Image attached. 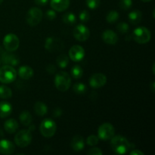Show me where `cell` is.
Masks as SVG:
<instances>
[{
  "mask_svg": "<svg viewBox=\"0 0 155 155\" xmlns=\"http://www.w3.org/2000/svg\"><path fill=\"white\" fill-rule=\"evenodd\" d=\"M83 75V68L79 65H74L71 69V76L74 79H80Z\"/></svg>",
  "mask_w": 155,
  "mask_h": 155,
  "instance_id": "obj_29",
  "label": "cell"
},
{
  "mask_svg": "<svg viewBox=\"0 0 155 155\" xmlns=\"http://www.w3.org/2000/svg\"><path fill=\"white\" fill-rule=\"evenodd\" d=\"M19 119L23 125L25 126V127H29L31 124L32 120H33V117L30 114V112L27 111V110H24L21 113Z\"/></svg>",
  "mask_w": 155,
  "mask_h": 155,
  "instance_id": "obj_24",
  "label": "cell"
},
{
  "mask_svg": "<svg viewBox=\"0 0 155 155\" xmlns=\"http://www.w3.org/2000/svg\"><path fill=\"white\" fill-rule=\"evenodd\" d=\"M133 38L138 43L145 44L151 40V31L145 27H139L133 31Z\"/></svg>",
  "mask_w": 155,
  "mask_h": 155,
  "instance_id": "obj_6",
  "label": "cell"
},
{
  "mask_svg": "<svg viewBox=\"0 0 155 155\" xmlns=\"http://www.w3.org/2000/svg\"><path fill=\"white\" fill-rule=\"evenodd\" d=\"M40 133L44 137L51 138L55 134L57 130V125L53 120L50 118L43 120L39 127Z\"/></svg>",
  "mask_w": 155,
  "mask_h": 155,
  "instance_id": "obj_4",
  "label": "cell"
},
{
  "mask_svg": "<svg viewBox=\"0 0 155 155\" xmlns=\"http://www.w3.org/2000/svg\"><path fill=\"white\" fill-rule=\"evenodd\" d=\"M73 34L77 40L80 41V42H84L89 39V36H90V31L85 25L79 24L74 29Z\"/></svg>",
  "mask_w": 155,
  "mask_h": 155,
  "instance_id": "obj_11",
  "label": "cell"
},
{
  "mask_svg": "<svg viewBox=\"0 0 155 155\" xmlns=\"http://www.w3.org/2000/svg\"><path fill=\"white\" fill-rule=\"evenodd\" d=\"M42 16H43V14H42V10H40V8L33 7L27 12L26 20H27V22L29 25L31 26V27H34V26L38 25L41 22Z\"/></svg>",
  "mask_w": 155,
  "mask_h": 155,
  "instance_id": "obj_7",
  "label": "cell"
},
{
  "mask_svg": "<svg viewBox=\"0 0 155 155\" xmlns=\"http://www.w3.org/2000/svg\"><path fill=\"white\" fill-rule=\"evenodd\" d=\"M100 4H101V0H86V5L92 10L98 8Z\"/></svg>",
  "mask_w": 155,
  "mask_h": 155,
  "instance_id": "obj_33",
  "label": "cell"
},
{
  "mask_svg": "<svg viewBox=\"0 0 155 155\" xmlns=\"http://www.w3.org/2000/svg\"><path fill=\"white\" fill-rule=\"evenodd\" d=\"M89 18H90V15L88 11L83 10L80 12V20L81 21V22L83 23H86L89 21Z\"/></svg>",
  "mask_w": 155,
  "mask_h": 155,
  "instance_id": "obj_35",
  "label": "cell"
},
{
  "mask_svg": "<svg viewBox=\"0 0 155 155\" xmlns=\"http://www.w3.org/2000/svg\"><path fill=\"white\" fill-rule=\"evenodd\" d=\"M102 39L106 44L115 45L118 42V36L113 30H107L102 33Z\"/></svg>",
  "mask_w": 155,
  "mask_h": 155,
  "instance_id": "obj_17",
  "label": "cell"
},
{
  "mask_svg": "<svg viewBox=\"0 0 155 155\" xmlns=\"http://www.w3.org/2000/svg\"><path fill=\"white\" fill-rule=\"evenodd\" d=\"M141 1L144 2H150V1H151V0H141Z\"/></svg>",
  "mask_w": 155,
  "mask_h": 155,
  "instance_id": "obj_43",
  "label": "cell"
},
{
  "mask_svg": "<svg viewBox=\"0 0 155 155\" xmlns=\"http://www.w3.org/2000/svg\"><path fill=\"white\" fill-rule=\"evenodd\" d=\"M98 141H99V138L98 136H95V135H91L86 139V143L90 146H95L98 143Z\"/></svg>",
  "mask_w": 155,
  "mask_h": 155,
  "instance_id": "obj_34",
  "label": "cell"
},
{
  "mask_svg": "<svg viewBox=\"0 0 155 155\" xmlns=\"http://www.w3.org/2000/svg\"><path fill=\"white\" fill-rule=\"evenodd\" d=\"M110 147L116 154H127L132 148V144L123 136H114L110 141Z\"/></svg>",
  "mask_w": 155,
  "mask_h": 155,
  "instance_id": "obj_1",
  "label": "cell"
},
{
  "mask_svg": "<svg viewBox=\"0 0 155 155\" xmlns=\"http://www.w3.org/2000/svg\"><path fill=\"white\" fill-rule=\"evenodd\" d=\"M86 86L83 83H76L73 86V90L77 95H83V94L86 93Z\"/></svg>",
  "mask_w": 155,
  "mask_h": 155,
  "instance_id": "obj_30",
  "label": "cell"
},
{
  "mask_svg": "<svg viewBox=\"0 0 155 155\" xmlns=\"http://www.w3.org/2000/svg\"><path fill=\"white\" fill-rule=\"evenodd\" d=\"M132 5H133V0H120L119 6L122 10H129Z\"/></svg>",
  "mask_w": 155,
  "mask_h": 155,
  "instance_id": "obj_31",
  "label": "cell"
},
{
  "mask_svg": "<svg viewBox=\"0 0 155 155\" xmlns=\"http://www.w3.org/2000/svg\"><path fill=\"white\" fill-rule=\"evenodd\" d=\"M2 2H3V0H0V5H1L2 3Z\"/></svg>",
  "mask_w": 155,
  "mask_h": 155,
  "instance_id": "obj_45",
  "label": "cell"
},
{
  "mask_svg": "<svg viewBox=\"0 0 155 155\" xmlns=\"http://www.w3.org/2000/svg\"><path fill=\"white\" fill-rule=\"evenodd\" d=\"M62 20H63L64 24L72 25V24H74L76 23L77 18H76V15L74 13H72V12H68V13L64 14L63 15Z\"/></svg>",
  "mask_w": 155,
  "mask_h": 155,
  "instance_id": "obj_26",
  "label": "cell"
},
{
  "mask_svg": "<svg viewBox=\"0 0 155 155\" xmlns=\"http://www.w3.org/2000/svg\"><path fill=\"white\" fill-rule=\"evenodd\" d=\"M3 51V49H2V48L1 46H0V54H1V53Z\"/></svg>",
  "mask_w": 155,
  "mask_h": 155,
  "instance_id": "obj_44",
  "label": "cell"
},
{
  "mask_svg": "<svg viewBox=\"0 0 155 155\" xmlns=\"http://www.w3.org/2000/svg\"><path fill=\"white\" fill-rule=\"evenodd\" d=\"M50 5L56 12H64L69 7L70 0H51Z\"/></svg>",
  "mask_w": 155,
  "mask_h": 155,
  "instance_id": "obj_16",
  "label": "cell"
},
{
  "mask_svg": "<svg viewBox=\"0 0 155 155\" xmlns=\"http://www.w3.org/2000/svg\"><path fill=\"white\" fill-rule=\"evenodd\" d=\"M17 72L11 65L5 64L0 68V82L4 84H8L16 80Z\"/></svg>",
  "mask_w": 155,
  "mask_h": 155,
  "instance_id": "obj_3",
  "label": "cell"
},
{
  "mask_svg": "<svg viewBox=\"0 0 155 155\" xmlns=\"http://www.w3.org/2000/svg\"><path fill=\"white\" fill-rule=\"evenodd\" d=\"M130 155H144V153L139 150L135 149L130 152Z\"/></svg>",
  "mask_w": 155,
  "mask_h": 155,
  "instance_id": "obj_40",
  "label": "cell"
},
{
  "mask_svg": "<svg viewBox=\"0 0 155 155\" xmlns=\"http://www.w3.org/2000/svg\"><path fill=\"white\" fill-rule=\"evenodd\" d=\"M85 56V50L81 45H75L69 50V58L75 62H79L83 59Z\"/></svg>",
  "mask_w": 155,
  "mask_h": 155,
  "instance_id": "obj_12",
  "label": "cell"
},
{
  "mask_svg": "<svg viewBox=\"0 0 155 155\" xmlns=\"http://www.w3.org/2000/svg\"><path fill=\"white\" fill-rule=\"evenodd\" d=\"M45 16L50 21H52L56 18V13L54 10H48L45 13Z\"/></svg>",
  "mask_w": 155,
  "mask_h": 155,
  "instance_id": "obj_37",
  "label": "cell"
},
{
  "mask_svg": "<svg viewBox=\"0 0 155 155\" xmlns=\"http://www.w3.org/2000/svg\"><path fill=\"white\" fill-rule=\"evenodd\" d=\"M20 40L18 36L14 33H8L3 39V45L6 51L13 52L18 48Z\"/></svg>",
  "mask_w": 155,
  "mask_h": 155,
  "instance_id": "obj_8",
  "label": "cell"
},
{
  "mask_svg": "<svg viewBox=\"0 0 155 155\" xmlns=\"http://www.w3.org/2000/svg\"><path fill=\"white\" fill-rule=\"evenodd\" d=\"M48 0H34L35 3H36L37 5H40V6H44L48 3Z\"/></svg>",
  "mask_w": 155,
  "mask_h": 155,
  "instance_id": "obj_39",
  "label": "cell"
},
{
  "mask_svg": "<svg viewBox=\"0 0 155 155\" xmlns=\"http://www.w3.org/2000/svg\"><path fill=\"white\" fill-rule=\"evenodd\" d=\"M45 48L49 52H57L64 48V42L56 37H48L45 40Z\"/></svg>",
  "mask_w": 155,
  "mask_h": 155,
  "instance_id": "obj_10",
  "label": "cell"
},
{
  "mask_svg": "<svg viewBox=\"0 0 155 155\" xmlns=\"http://www.w3.org/2000/svg\"><path fill=\"white\" fill-rule=\"evenodd\" d=\"M58 66L61 68H64L68 66L69 63V58L65 54H61L58 56L57 60H56Z\"/></svg>",
  "mask_w": 155,
  "mask_h": 155,
  "instance_id": "obj_25",
  "label": "cell"
},
{
  "mask_svg": "<svg viewBox=\"0 0 155 155\" xmlns=\"http://www.w3.org/2000/svg\"><path fill=\"white\" fill-rule=\"evenodd\" d=\"M120 18V14L117 11L112 10L109 12V13L107 15L106 20L109 24H114L115 22L118 21Z\"/></svg>",
  "mask_w": 155,
  "mask_h": 155,
  "instance_id": "obj_28",
  "label": "cell"
},
{
  "mask_svg": "<svg viewBox=\"0 0 155 155\" xmlns=\"http://www.w3.org/2000/svg\"><path fill=\"white\" fill-rule=\"evenodd\" d=\"M107 83V77L103 74H95L89 79V85L94 89H98Z\"/></svg>",
  "mask_w": 155,
  "mask_h": 155,
  "instance_id": "obj_13",
  "label": "cell"
},
{
  "mask_svg": "<svg viewBox=\"0 0 155 155\" xmlns=\"http://www.w3.org/2000/svg\"><path fill=\"white\" fill-rule=\"evenodd\" d=\"M71 84V78L69 74L64 71L58 73L54 78V85L60 92H66L69 89Z\"/></svg>",
  "mask_w": 155,
  "mask_h": 155,
  "instance_id": "obj_2",
  "label": "cell"
},
{
  "mask_svg": "<svg viewBox=\"0 0 155 155\" xmlns=\"http://www.w3.org/2000/svg\"><path fill=\"white\" fill-rule=\"evenodd\" d=\"M129 21L131 24H139L141 22L142 19V12L139 10H134V11H132L130 14H129Z\"/></svg>",
  "mask_w": 155,
  "mask_h": 155,
  "instance_id": "obj_22",
  "label": "cell"
},
{
  "mask_svg": "<svg viewBox=\"0 0 155 155\" xmlns=\"http://www.w3.org/2000/svg\"><path fill=\"white\" fill-rule=\"evenodd\" d=\"M12 96V91L6 86H0V98L2 99H8Z\"/></svg>",
  "mask_w": 155,
  "mask_h": 155,
  "instance_id": "obj_27",
  "label": "cell"
},
{
  "mask_svg": "<svg viewBox=\"0 0 155 155\" xmlns=\"http://www.w3.org/2000/svg\"><path fill=\"white\" fill-rule=\"evenodd\" d=\"M33 139L31 132L29 130H23L18 132L15 136V143L20 148H26L30 145Z\"/></svg>",
  "mask_w": 155,
  "mask_h": 155,
  "instance_id": "obj_5",
  "label": "cell"
},
{
  "mask_svg": "<svg viewBox=\"0 0 155 155\" xmlns=\"http://www.w3.org/2000/svg\"><path fill=\"white\" fill-rule=\"evenodd\" d=\"M12 106L8 101L0 102V118H6L12 114Z\"/></svg>",
  "mask_w": 155,
  "mask_h": 155,
  "instance_id": "obj_19",
  "label": "cell"
},
{
  "mask_svg": "<svg viewBox=\"0 0 155 155\" xmlns=\"http://www.w3.org/2000/svg\"><path fill=\"white\" fill-rule=\"evenodd\" d=\"M62 111L60 108H57L54 112V117H59L61 114Z\"/></svg>",
  "mask_w": 155,
  "mask_h": 155,
  "instance_id": "obj_41",
  "label": "cell"
},
{
  "mask_svg": "<svg viewBox=\"0 0 155 155\" xmlns=\"http://www.w3.org/2000/svg\"><path fill=\"white\" fill-rule=\"evenodd\" d=\"M71 146L72 149L75 151H80L84 148L85 142L83 137L81 136H75L72 139L71 142Z\"/></svg>",
  "mask_w": 155,
  "mask_h": 155,
  "instance_id": "obj_18",
  "label": "cell"
},
{
  "mask_svg": "<svg viewBox=\"0 0 155 155\" xmlns=\"http://www.w3.org/2000/svg\"><path fill=\"white\" fill-rule=\"evenodd\" d=\"M56 68L53 64H48V66L46 67V71L50 74H52L55 72Z\"/></svg>",
  "mask_w": 155,
  "mask_h": 155,
  "instance_id": "obj_38",
  "label": "cell"
},
{
  "mask_svg": "<svg viewBox=\"0 0 155 155\" xmlns=\"http://www.w3.org/2000/svg\"><path fill=\"white\" fill-rule=\"evenodd\" d=\"M18 127H19V125H18V121L13 118L7 120L4 124V128L5 131L8 133H11V134L15 133L18 129Z\"/></svg>",
  "mask_w": 155,
  "mask_h": 155,
  "instance_id": "obj_21",
  "label": "cell"
},
{
  "mask_svg": "<svg viewBox=\"0 0 155 155\" xmlns=\"http://www.w3.org/2000/svg\"><path fill=\"white\" fill-rule=\"evenodd\" d=\"M87 154L89 155H102L103 152L100 148H92L87 151Z\"/></svg>",
  "mask_w": 155,
  "mask_h": 155,
  "instance_id": "obj_36",
  "label": "cell"
},
{
  "mask_svg": "<svg viewBox=\"0 0 155 155\" xmlns=\"http://www.w3.org/2000/svg\"><path fill=\"white\" fill-rule=\"evenodd\" d=\"M1 59L5 64L11 65V66H17L20 63V60L18 56L12 54L11 51H3L1 53Z\"/></svg>",
  "mask_w": 155,
  "mask_h": 155,
  "instance_id": "obj_14",
  "label": "cell"
},
{
  "mask_svg": "<svg viewBox=\"0 0 155 155\" xmlns=\"http://www.w3.org/2000/svg\"><path fill=\"white\" fill-rule=\"evenodd\" d=\"M15 145L11 141L7 139H2L0 141V153L2 154H12L15 151Z\"/></svg>",
  "mask_w": 155,
  "mask_h": 155,
  "instance_id": "obj_15",
  "label": "cell"
},
{
  "mask_svg": "<svg viewBox=\"0 0 155 155\" xmlns=\"http://www.w3.org/2000/svg\"><path fill=\"white\" fill-rule=\"evenodd\" d=\"M34 111L38 116L42 117L47 114L48 107H47L46 104H44L42 101H37L34 105Z\"/></svg>",
  "mask_w": 155,
  "mask_h": 155,
  "instance_id": "obj_23",
  "label": "cell"
},
{
  "mask_svg": "<svg viewBox=\"0 0 155 155\" xmlns=\"http://www.w3.org/2000/svg\"><path fill=\"white\" fill-rule=\"evenodd\" d=\"M117 30L122 34H125L130 30V27L128 24L125 22H120L117 24Z\"/></svg>",
  "mask_w": 155,
  "mask_h": 155,
  "instance_id": "obj_32",
  "label": "cell"
},
{
  "mask_svg": "<svg viewBox=\"0 0 155 155\" xmlns=\"http://www.w3.org/2000/svg\"><path fill=\"white\" fill-rule=\"evenodd\" d=\"M0 63H1V61H0Z\"/></svg>",
  "mask_w": 155,
  "mask_h": 155,
  "instance_id": "obj_46",
  "label": "cell"
},
{
  "mask_svg": "<svg viewBox=\"0 0 155 155\" xmlns=\"http://www.w3.org/2000/svg\"><path fill=\"white\" fill-rule=\"evenodd\" d=\"M114 127L110 123H104L101 124L98 130V137L104 141L110 140L114 136Z\"/></svg>",
  "mask_w": 155,
  "mask_h": 155,
  "instance_id": "obj_9",
  "label": "cell"
},
{
  "mask_svg": "<svg viewBox=\"0 0 155 155\" xmlns=\"http://www.w3.org/2000/svg\"><path fill=\"white\" fill-rule=\"evenodd\" d=\"M151 87V89H152L153 92H154V82H152Z\"/></svg>",
  "mask_w": 155,
  "mask_h": 155,
  "instance_id": "obj_42",
  "label": "cell"
},
{
  "mask_svg": "<svg viewBox=\"0 0 155 155\" xmlns=\"http://www.w3.org/2000/svg\"><path fill=\"white\" fill-rule=\"evenodd\" d=\"M18 75L23 80H29L33 76V70L29 66H22L18 70Z\"/></svg>",
  "mask_w": 155,
  "mask_h": 155,
  "instance_id": "obj_20",
  "label": "cell"
}]
</instances>
